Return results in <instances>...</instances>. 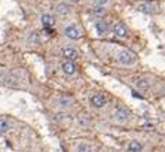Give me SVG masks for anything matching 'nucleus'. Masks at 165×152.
<instances>
[{
    "instance_id": "f257e3e1",
    "label": "nucleus",
    "mask_w": 165,
    "mask_h": 152,
    "mask_svg": "<svg viewBox=\"0 0 165 152\" xmlns=\"http://www.w3.org/2000/svg\"><path fill=\"white\" fill-rule=\"evenodd\" d=\"M118 61L120 64H123V66H131L135 61V55L131 51H128V49H122L118 54Z\"/></svg>"
},
{
    "instance_id": "f03ea898",
    "label": "nucleus",
    "mask_w": 165,
    "mask_h": 152,
    "mask_svg": "<svg viewBox=\"0 0 165 152\" xmlns=\"http://www.w3.org/2000/svg\"><path fill=\"white\" fill-rule=\"evenodd\" d=\"M89 100H91V104H92L94 107H97V109H101V107H104V106L107 104V98H106L103 94H100V93L92 94Z\"/></svg>"
},
{
    "instance_id": "7ed1b4c3",
    "label": "nucleus",
    "mask_w": 165,
    "mask_h": 152,
    "mask_svg": "<svg viewBox=\"0 0 165 152\" xmlns=\"http://www.w3.org/2000/svg\"><path fill=\"white\" fill-rule=\"evenodd\" d=\"M158 9H159L158 3H153V2H146V3L138 5V11L144 14H156Z\"/></svg>"
},
{
    "instance_id": "20e7f679",
    "label": "nucleus",
    "mask_w": 165,
    "mask_h": 152,
    "mask_svg": "<svg viewBox=\"0 0 165 152\" xmlns=\"http://www.w3.org/2000/svg\"><path fill=\"white\" fill-rule=\"evenodd\" d=\"M113 35L116 37H119V39H125V37H128V29L125 27V24L116 23L113 26Z\"/></svg>"
},
{
    "instance_id": "39448f33",
    "label": "nucleus",
    "mask_w": 165,
    "mask_h": 152,
    "mask_svg": "<svg viewBox=\"0 0 165 152\" xmlns=\"http://www.w3.org/2000/svg\"><path fill=\"white\" fill-rule=\"evenodd\" d=\"M64 33H66L67 37H70V39H73V40H77V39L82 37V33H80V30H79L76 26H69V27H66Z\"/></svg>"
},
{
    "instance_id": "423d86ee",
    "label": "nucleus",
    "mask_w": 165,
    "mask_h": 152,
    "mask_svg": "<svg viewBox=\"0 0 165 152\" xmlns=\"http://www.w3.org/2000/svg\"><path fill=\"white\" fill-rule=\"evenodd\" d=\"M63 57L69 61H76L79 60V52L74 49V48H63Z\"/></svg>"
},
{
    "instance_id": "0eeeda50",
    "label": "nucleus",
    "mask_w": 165,
    "mask_h": 152,
    "mask_svg": "<svg viewBox=\"0 0 165 152\" xmlns=\"http://www.w3.org/2000/svg\"><path fill=\"white\" fill-rule=\"evenodd\" d=\"M115 118H116V121L118 122H126L128 121V112L123 109V107H116V110H115Z\"/></svg>"
},
{
    "instance_id": "6e6552de",
    "label": "nucleus",
    "mask_w": 165,
    "mask_h": 152,
    "mask_svg": "<svg viewBox=\"0 0 165 152\" xmlns=\"http://www.w3.org/2000/svg\"><path fill=\"white\" fill-rule=\"evenodd\" d=\"M61 69H63V72H64L66 75H74V73H76V66H74V63H73V61H69V60L63 63Z\"/></svg>"
},
{
    "instance_id": "1a4fd4ad",
    "label": "nucleus",
    "mask_w": 165,
    "mask_h": 152,
    "mask_svg": "<svg viewBox=\"0 0 165 152\" xmlns=\"http://www.w3.org/2000/svg\"><path fill=\"white\" fill-rule=\"evenodd\" d=\"M128 151L129 152H141L143 151V145L138 140H131L128 145Z\"/></svg>"
},
{
    "instance_id": "9d476101",
    "label": "nucleus",
    "mask_w": 165,
    "mask_h": 152,
    "mask_svg": "<svg viewBox=\"0 0 165 152\" xmlns=\"http://www.w3.org/2000/svg\"><path fill=\"white\" fill-rule=\"evenodd\" d=\"M42 24H43V27L45 29H48V27H52L54 24H55V20H54V17H51V15H42Z\"/></svg>"
},
{
    "instance_id": "9b49d317",
    "label": "nucleus",
    "mask_w": 165,
    "mask_h": 152,
    "mask_svg": "<svg viewBox=\"0 0 165 152\" xmlns=\"http://www.w3.org/2000/svg\"><path fill=\"white\" fill-rule=\"evenodd\" d=\"M95 30H97V33H98L100 36H104V35L107 33V26H106L103 21H97V23H95Z\"/></svg>"
},
{
    "instance_id": "f8f14e48",
    "label": "nucleus",
    "mask_w": 165,
    "mask_h": 152,
    "mask_svg": "<svg viewBox=\"0 0 165 152\" xmlns=\"http://www.w3.org/2000/svg\"><path fill=\"white\" fill-rule=\"evenodd\" d=\"M9 130V122L6 118H0V134H3Z\"/></svg>"
},
{
    "instance_id": "ddd939ff",
    "label": "nucleus",
    "mask_w": 165,
    "mask_h": 152,
    "mask_svg": "<svg viewBox=\"0 0 165 152\" xmlns=\"http://www.w3.org/2000/svg\"><path fill=\"white\" fill-rule=\"evenodd\" d=\"M57 12L60 14V15H67L69 12H70V8L67 6V5H64V3H61V5H57Z\"/></svg>"
},
{
    "instance_id": "4468645a",
    "label": "nucleus",
    "mask_w": 165,
    "mask_h": 152,
    "mask_svg": "<svg viewBox=\"0 0 165 152\" xmlns=\"http://www.w3.org/2000/svg\"><path fill=\"white\" fill-rule=\"evenodd\" d=\"M76 152H92V148H91L88 143H80V145L76 148Z\"/></svg>"
},
{
    "instance_id": "2eb2a0df",
    "label": "nucleus",
    "mask_w": 165,
    "mask_h": 152,
    "mask_svg": "<svg viewBox=\"0 0 165 152\" xmlns=\"http://www.w3.org/2000/svg\"><path fill=\"white\" fill-rule=\"evenodd\" d=\"M92 12H94V15H97V17H104V15H106V9H104V6H95Z\"/></svg>"
},
{
    "instance_id": "dca6fc26",
    "label": "nucleus",
    "mask_w": 165,
    "mask_h": 152,
    "mask_svg": "<svg viewBox=\"0 0 165 152\" xmlns=\"http://www.w3.org/2000/svg\"><path fill=\"white\" fill-rule=\"evenodd\" d=\"M137 87L141 88V90H147V88L150 87V84H149V81H146V79H138V81H137Z\"/></svg>"
},
{
    "instance_id": "f3484780",
    "label": "nucleus",
    "mask_w": 165,
    "mask_h": 152,
    "mask_svg": "<svg viewBox=\"0 0 165 152\" xmlns=\"http://www.w3.org/2000/svg\"><path fill=\"white\" fill-rule=\"evenodd\" d=\"M107 2H109V0H94L95 6H104V5H106Z\"/></svg>"
},
{
    "instance_id": "a211bd4d",
    "label": "nucleus",
    "mask_w": 165,
    "mask_h": 152,
    "mask_svg": "<svg viewBox=\"0 0 165 152\" xmlns=\"http://www.w3.org/2000/svg\"><path fill=\"white\" fill-rule=\"evenodd\" d=\"M61 103H63V106H70V103H72V100L70 98H61Z\"/></svg>"
},
{
    "instance_id": "6ab92c4d",
    "label": "nucleus",
    "mask_w": 165,
    "mask_h": 152,
    "mask_svg": "<svg viewBox=\"0 0 165 152\" xmlns=\"http://www.w3.org/2000/svg\"><path fill=\"white\" fill-rule=\"evenodd\" d=\"M72 2H79V0H72Z\"/></svg>"
}]
</instances>
